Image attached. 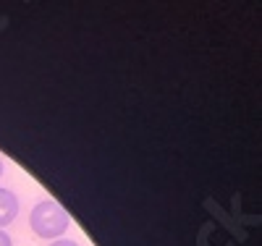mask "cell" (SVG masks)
Here are the masks:
<instances>
[{"instance_id": "277c9868", "label": "cell", "mask_w": 262, "mask_h": 246, "mask_svg": "<svg viewBox=\"0 0 262 246\" xmlns=\"http://www.w3.org/2000/svg\"><path fill=\"white\" fill-rule=\"evenodd\" d=\"M0 246H13V238L6 231H0Z\"/></svg>"}, {"instance_id": "3957f363", "label": "cell", "mask_w": 262, "mask_h": 246, "mask_svg": "<svg viewBox=\"0 0 262 246\" xmlns=\"http://www.w3.org/2000/svg\"><path fill=\"white\" fill-rule=\"evenodd\" d=\"M48 246H79V243L71 241V238H55V241H50Z\"/></svg>"}, {"instance_id": "7a4b0ae2", "label": "cell", "mask_w": 262, "mask_h": 246, "mask_svg": "<svg viewBox=\"0 0 262 246\" xmlns=\"http://www.w3.org/2000/svg\"><path fill=\"white\" fill-rule=\"evenodd\" d=\"M18 196L11 191V189H3L0 186V231L8 228L11 222L18 217Z\"/></svg>"}, {"instance_id": "6da1fadb", "label": "cell", "mask_w": 262, "mask_h": 246, "mask_svg": "<svg viewBox=\"0 0 262 246\" xmlns=\"http://www.w3.org/2000/svg\"><path fill=\"white\" fill-rule=\"evenodd\" d=\"M29 228L42 241H55V238H63V233L71 228V217L58 202L42 199L29 212Z\"/></svg>"}, {"instance_id": "5b68a950", "label": "cell", "mask_w": 262, "mask_h": 246, "mask_svg": "<svg viewBox=\"0 0 262 246\" xmlns=\"http://www.w3.org/2000/svg\"><path fill=\"white\" fill-rule=\"evenodd\" d=\"M3 173H6V163L0 160V178H3Z\"/></svg>"}]
</instances>
